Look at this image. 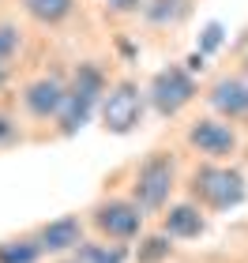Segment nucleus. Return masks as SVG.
I'll return each mask as SVG.
<instances>
[{"mask_svg":"<svg viewBox=\"0 0 248 263\" xmlns=\"http://www.w3.org/2000/svg\"><path fill=\"white\" fill-rule=\"evenodd\" d=\"M42 245L34 237H8L0 241V263H38Z\"/></svg>","mask_w":248,"mask_h":263,"instance_id":"nucleus-14","label":"nucleus"},{"mask_svg":"<svg viewBox=\"0 0 248 263\" xmlns=\"http://www.w3.org/2000/svg\"><path fill=\"white\" fill-rule=\"evenodd\" d=\"M143 4H147V0H109L113 11H139Z\"/></svg>","mask_w":248,"mask_h":263,"instance_id":"nucleus-20","label":"nucleus"},{"mask_svg":"<svg viewBox=\"0 0 248 263\" xmlns=\"http://www.w3.org/2000/svg\"><path fill=\"white\" fill-rule=\"evenodd\" d=\"M192 98H196V79H192V71L181 68V64L162 68L147 87V102L155 105L162 117H177Z\"/></svg>","mask_w":248,"mask_h":263,"instance_id":"nucleus-4","label":"nucleus"},{"mask_svg":"<svg viewBox=\"0 0 248 263\" xmlns=\"http://www.w3.org/2000/svg\"><path fill=\"white\" fill-rule=\"evenodd\" d=\"M192 192L196 199L211 211H230L241 207L248 196V184L237 170H226V165H199L192 173Z\"/></svg>","mask_w":248,"mask_h":263,"instance_id":"nucleus-2","label":"nucleus"},{"mask_svg":"<svg viewBox=\"0 0 248 263\" xmlns=\"http://www.w3.org/2000/svg\"><path fill=\"white\" fill-rule=\"evenodd\" d=\"M211 105L226 117H248V83L244 79H218L211 87Z\"/></svg>","mask_w":248,"mask_h":263,"instance_id":"nucleus-11","label":"nucleus"},{"mask_svg":"<svg viewBox=\"0 0 248 263\" xmlns=\"http://www.w3.org/2000/svg\"><path fill=\"white\" fill-rule=\"evenodd\" d=\"M169 192H173V158L165 151H155L136 170L132 199L139 203V211H162L165 199H169Z\"/></svg>","mask_w":248,"mask_h":263,"instance_id":"nucleus-3","label":"nucleus"},{"mask_svg":"<svg viewBox=\"0 0 248 263\" xmlns=\"http://www.w3.org/2000/svg\"><path fill=\"white\" fill-rule=\"evenodd\" d=\"M68 98V87L61 76H42L34 79L27 90H23V105H27L30 117H38V121H49V117H61V105Z\"/></svg>","mask_w":248,"mask_h":263,"instance_id":"nucleus-7","label":"nucleus"},{"mask_svg":"<svg viewBox=\"0 0 248 263\" xmlns=\"http://www.w3.org/2000/svg\"><path fill=\"white\" fill-rule=\"evenodd\" d=\"M188 143H192L199 154H207V158H226V154L237 151V136H233V128L215 121V117L196 121L192 128H188Z\"/></svg>","mask_w":248,"mask_h":263,"instance_id":"nucleus-8","label":"nucleus"},{"mask_svg":"<svg viewBox=\"0 0 248 263\" xmlns=\"http://www.w3.org/2000/svg\"><path fill=\"white\" fill-rule=\"evenodd\" d=\"M143 15L150 23H181L188 15V0H147L143 4Z\"/></svg>","mask_w":248,"mask_h":263,"instance_id":"nucleus-15","label":"nucleus"},{"mask_svg":"<svg viewBox=\"0 0 248 263\" xmlns=\"http://www.w3.org/2000/svg\"><path fill=\"white\" fill-rule=\"evenodd\" d=\"M90 222L109 241H132L143 230V211H139L136 199H102V203H94Z\"/></svg>","mask_w":248,"mask_h":263,"instance_id":"nucleus-6","label":"nucleus"},{"mask_svg":"<svg viewBox=\"0 0 248 263\" xmlns=\"http://www.w3.org/2000/svg\"><path fill=\"white\" fill-rule=\"evenodd\" d=\"M222 38H226V30H222V23H207L203 34H199V57H207V53H215Z\"/></svg>","mask_w":248,"mask_h":263,"instance_id":"nucleus-18","label":"nucleus"},{"mask_svg":"<svg viewBox=\"0 0 248 263\" xmlns=\"http://www.w3.org/2000/svg\"><path fill=\"white\" fill-rule=\"evenodd\" d=\"M19 4L34 23H45V27H61L75 11V0H19Z\"/></svg>","mask_w":248,"mask_h":263,"instance_id":"nucleus-12","label":"nucleus"},{"mask_svg":"<svg viewBox=\"0 0 248 263\" xmlns=\"http://www.w3.org/2000/svg\"><path fill=\"white\" fill-rule=\"evenodd\" d=\"M4 83H8V68L0 64V87H4Z\"/></svg>","mask_w":248,"mask_h":263,"instance_id":"nucleus-21","label":"nucleus"},{"mask_svg":"<svg viewBox=\"0 0 248 263\" xmlns=\"http://www.w3.org/2000/svg\"><path fill=\"white\" fill-rule=\"evenodd\" d=\"M143 109H147V94H139L136 83L124 79L102 98V124L113 136H128V132L143 121Z\"/></svg>","mask_w":248,"mask_h":263,"instance_id":"nucleus-5","label":"nucleus"},{"mask_svg":"<svg viewBox=\"0 0 248 263\" xmlns=\"http://www.w3.org/2000/svg\"><path fill=\"white\" fill-rule=\"evenodd\" d=\"M19 27L15 23H0V64H8L11 57L19 53Z\"/></svg>","mask_w":248,"mask_h":263,"instance_id":"nucleus-17","label":"nucleus"},{"mask_svg":"<svg viewBox=\"0 0 248 263\" xmlns=\"http://www.w3.org/2000/svg\"><path fill=\"white\" fill-rule=\"evenodd\" d=\"M34 241L42 245V252H75L83 245V222L79 214H61V218L45 222L38 233H34Z\"/></svg>","mask_w":248,"mask_h":263,"instance_id":"nucleus-9","label":"nucleus"},{"mask_svg":"<svg viewBox=\"0 0 248 263\" xmlns=\"http://www.w3.org/2000/svg\"><path fill=\"white\" fill-rule=\"evenodd\" d=\"M203 230H207V218L196 203H177V207H169V214L162 222V233H169L173 241H192Z\"/></svg>","mask_w":248,"mask_h":263,"instance_id":"nucleus-10","label":"nucleus"},{"mask_svg":"<svg viewBox=\"0 0 248 263\" xmlns=\"http://www.w3.org/2000/svg\"><path fill=\"white\" fill-rule=\"evenodd\" d=\"M169 241H173L169 233H150V237H143L139 248H136V259L139 263H162V259H169V252H173Z\"/></svg>","mask_w":248,"mask_h":263,"instance_id":"nucleus-16","label":"nucleus"},{"mask_svg":"<svg viewBox=\"0 0 248 263\" xmlns=\"http://www.w3.org/2000/svg\"><path fill=\"white\" fill-rule=\"evenodd\" d=\"M102 98H105V76L98 64H79L75 76H72V87H68V98L61 105V132L64 136H75L94 117V109H102Z\"/></svg>","mask_w":248,"mask_h":263,"instance_id":"nucleus-1","label":"nucleus"},{"mask_svg":"<svg viewBox=\"0 0 248 263\" xmlns=\"http://www.w3.org/2000/svg\"><path fill=\"white\" fill-rule=\"evenodd\" d=\"M15 139V121L8 113H0V143H11Z\"/></svg>","mask_w":248,"mask_h":263,"instance_id":"nucleus-19","label":"nucleus"},{"mask_svg":"<svg viewBox=\"0 0 248 263\" xmlns=\"http://www.w3.org/2000/svg\"><path fill=\"white\" fill-rule=\"evenodd\" d=\"M72 263H128V248L117 241H83Z\"/></svg>","mask_w":248,"mask_h":263,"instance_id":"nucleus-13","label":"nucleus"}]
</instances>
